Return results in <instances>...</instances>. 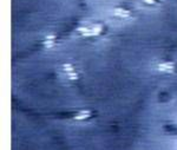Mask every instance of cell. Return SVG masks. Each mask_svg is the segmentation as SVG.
<instances>
[{
  "instance_id": "1",
  "label": "cell",
  "mask_w": 177,
  "mask_h": 150,
  "mask_svg": "<svg viewBox=\"0 0 177 150\" xmlns=\"http://www.w3.org/2000/svg\"><path fill=\"white\" fill-rule=\"evenodd\" d=\"M144 3H146V4H150V5H152V4H155V3H157L158 0H143Z\"/></svg>"
}]
</instances>
